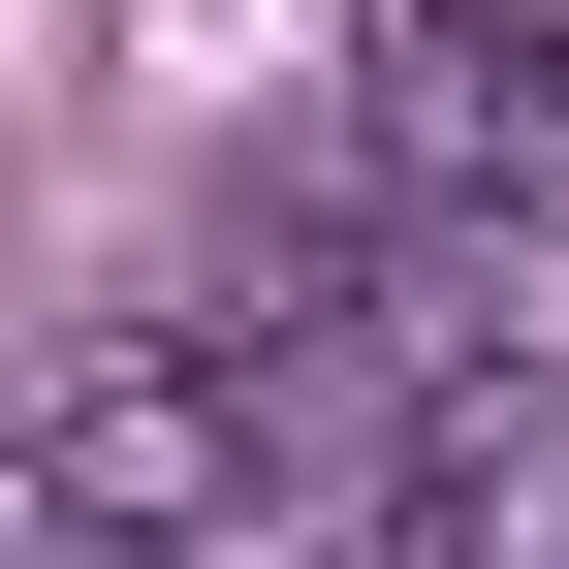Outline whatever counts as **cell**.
Segmentation results:
<instances>
[{"mask_svg":"<svg viewBox=\"0 0 569 569\" xmlns=\"http://www.w3.org/2000/svg\"><path fill=\"white\" fill-rule=\"evenodd\" d=\"M380 222H569V0H348Z\"/></svg>","mask_w":569,"mask_h":569,"instance_id":"1","label":"cell"},{"mask_svg":"<svg viewBox=\"0 0 569 569\" xmlns=\"http://www.w3.org/2000/svg\"><path fill=\"white\" fill-rule=\"evenodd\" d=\"M253 507V317L222 348H96L32 411V538H222Z\"/></svg>","mask_w":569,"mask_h":569,"instance_id":"2","label":"cell"},{"mask_svg":"<svg viewBox=\"0 0 569 569\" xmlns=\"http://www.w3.org/2000/svg\"><path fill=\"white\" fill-rule=\"evenodd\" d=\"M538 538H569V411L538 380H443L380 443V569H538Z\"/></svg>","mask_w":569,"mask_h":569,"instance_id":"3","label":"cell"}]
</instances>
